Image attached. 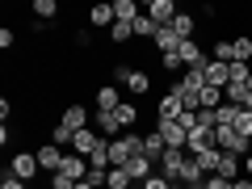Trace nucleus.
Masks as SVG:
<instances>
[{
  "mask_svg": "<svg viewBox=\"0 0 252 189\" xmlns=\"http://www.w3.org/2000/svg\"><path fill=\"white\" fill-rule=\"evenodd\" d=\"M160 63H164V67H168V72H177V67H185V63H181V55H177V51L160 55Z\"/></svg>",
  "mask_w": 252,
  "mask_h": 189,
  "instance_id": "37",
  "label": "nucleus"
},
{
  "mask_svg": "<svg viewBox=\"0 0 252 189\" xmlns=\"http://www.w3.org/2000/svg\"><path fill=\"white\" fill-rule=\"evenodd\" d=\"M177 4H172V0H152V4H147V17L156 21V26H172V17H177Z\"/></svg>",
  "mask_w": 252,
  "mask_h": 189,
  "instance_id": "6",
  "label": "nucleus"
},
{
  "mask_svg": "<svg viewBox=\"0 0 252 189\" xmlns=\"http://www.w3.org/2000/svg\"><path fill=\"white\" fill-rule=\"evenodd\" d=\"M63 126L72 130V135H80V130H89V114H84L80 105H72V109H63Z\"/></svg>",
  "mask_w": 252,
  "mask_h": 189,
  "instance_id": "17",
  "label": "nucleus"
},
{
  "mask_svg": "<svg viewBox=\"0 0 252 189\" xmlns=\"http://www.w3.org/2000/svg\"><path fill=\"white\" fill-rule=\"evenodd\" d=\"M252 59V38H235V63H248Z\"/></svg>",
  "mask_w": 252,
  "mask_h": 189,
  "instance_id": "31",
  "label": "nucleus"
},
{
  "mask_svg": "<svg viewBox=\"0 0 252 189\" xmlns=\"http://www.w3.org/2000/svg\"><path fill=\"white\" fill-rule=\"evenodd\" d=\"M177 189H181V185H177Z\"/></svg>",
  "mask_w": 252,
  "mask_h": 189,
  "instance_id": "47",
  "label": "nucleus"
},
{
  "mask_svg": "<svg viewBox=\"0 0 252 189\" xmlns=\"http://www.w3.org/2000/svg\"><path fill=\"white\" fill-rule=\"evenodd\" d=\"M143 189H177V185H172L168 177H160V172H152V177L143 181Z\"/></svg>",
  "mask_w": 252,
  "mask_h": 189,
  "instance_id": "35",
  "label": "nucleus"
},
{
  "mask_svg": "<svg viewBox=\"0 0 252 189\" xmlns=\"http://www.w3.org/2000/svg\"><path fill=\"white\" fill-rule=\"evenodd\" d=\"M185 189H206V181H198V185H185Z\"/></svg>",
  "mask_w": 252,
  "mask_h": 189,
  "instance_id": "44",
  "label": "nucleus"
},
{
  "mask_svg": "<svg viewBox=\"0 0 252 189\" xmlns=\"http://www.w3.org/2000/svg\"><path fill=\"white\" fill-rule=\"evenodd\" d=\"M164 152H168V143H164V135H160V130H152V135H143V156H147V160H164Z\"/></svg>",
  "mask_w": 252,
  "mask_h": 189,
  "instance_id": "10",
  "label": "nucleus"
},
{
  "mask_svg": "<svg viewBox=\"0 0 252 189\" xmlns=\"http://www.w3.org/2000/svg\"><path fill=\"white\" fill-rule=\"evenodd\" d=\"M181 114H185V105H181V97H177V93H168V97L160 101V114H156V118H160V122H177Z\"/></svg>",
  "mask_w": 252,
  "mask_h": 189,
  "instance_id": "14",
  "label": "nucleus"
},
{
  "mask_svg": "<svg viewBox=\"0 0 252 189\" xmlns=\"http://www.w3.org/2000/svg\"><path fill=\"white\" fill-rule=\"evenodd\" d=\"M215 147H223V152H235V156H244L248 152V139L235 130V126H219L215 130Z\"/></svg>",
  "mask_w": 252,
  "mask_h": 189,
  "instance_id": "1",
  "label": "nucleus"
},
{
  "mask_svg": "<svg viewBox=\"0 0 252 189\" xmlns=\"http://www.w3.org/2000/svg\"><path fill=\"white\" fill-rule=\"evenodd\" d=\"M101 147H105V139H101L97 130H80V135L72 139V152H76V156H84V160H89L93 152H101Z\"/></svg>",
  "mask_w": 252,
  "mask_h": 189,
  "instance_id": "3",
  "label": "nucleus"
},
{
  "mask_svg": "<svg viewBox=\"0 0 252 189\" xmlns=\"http://www.w3.org/2000/svg\"><path fill=\"white\" fill-rule=\"evenodd\" d=\"M244 168H248V177H252V152H248V156H244Z\"/></svg>",
  "mask_w": 252,
  "mask_h": 189,
  "instance_id": "43",
  "label": "nucleus"
},
{
  "mask_svg": "<svg viewBox=\"0 0 252 189\" xmlns=\"http://www.w3.org/2000/svg\"><path fill=\"white\" fill-rule=\"evenodd\" d=\"M59 172H67L72 181H84V177H89V160H84V156H76V152H67V156H63V168H59Z\"/></svg>",
  "mask_w": 252,
  "mask_h": 189,
  "instance_id": "8",
  "label": "nucleus"
},
{
  "mask_svg": "<svg viewBox=\"0 0 252 189\" xmlns=\"http://www.w3.org/2000/svg\"><path fill=\"white\" fill-rule=\"evenodd\" d=\"M248 89H252V84H248Z\"/></svg>",
  "mask_w": 252,
  "mask_h": 189,
  "instance_id": "46",
  "label": "nucleus"
},
{
  "mask_svg": "<svg viewBox=\"0 0 252 189\" xmlns=\"http://www.w3.org/2000/svg\"><path fill=\"white\" fill-rule=\"evenodd\" d=\"M177 55H181V63H185V67H202V63H206V55H202V46L193 42V38H189V42H181Z\"/></svg>",
  "mask_w": 252,
  "mask_h": 189,
  "instance_id": "11",
  "label": "nucleus"
},
{
  "mask_svg": "<svg viewBox=\"0 0 252 189\" xmlns=\"http://www.w3.org/2000/svg\"><path fill=\"white\" fill-rule=\"evenodd\" d=\"M72 139H76V135H72V130H67V126H63V122H59V126H55V130H51V143H55V147H67V143H72Z\"/></svg>",
  "mask_w": 252,
  "mask_h": 189,
  "instance_id": "30",
  "label": "nucleus"
},
{
  "mask_svg": "<svg viewBox=\"0 0 252 189\" xmlns=\"http://www.w3.org/2000/svg\"><path fill=\"white\" fill-rule=\"evenodd\" d=\"M118 105H122V97H118V84H105V89L97 93V109H105V114H114Z\"/></svg>",
  "mask_w": 252,
  "mask_h": 189,
  "instance_id": "21",
  "label": "nucleus"
},
{
  "mask_svg": "<svg viewBox=\"0 0 252 189\" xmlns=\"http://www.w3.org/2000/svg\"><path fill=\"white\" fill-rule=\"evenodd\" d=\"M223 101H227V93H223V89H215V84H206V89H202V109H210V114H215Z\"/></svg>",
  "mask_w": 252,
  "mask_h": 189,
  "instance_id": "23",
  "label": "nucleus"
},
{
  "mask_svg": "<svg viewBox=\"0 0 252 189\" xmlns=\"http://www.w3.org/2000/svg\"><path fill=\"white\" fill-rule=\"evenodd\" d=\"M172 34H177L181 42H189V38H193V17H189V13H177V17H172Z\"/></svg>",
  "mask_w": 252,
  "mask_h": 189,
  "instance_id": "22",
  "label": "nucleus"
},
{
  "mask_svg": "<svg viewBox=\"0 0 252 189\" xmlns=\"http://www.w3.org/2000/svg\"><path fill=\"white\" fill-rule=\"evenodd\" d=\"M76 189H93V185H89V181H80V185H76Z\"/></svg>",
  "mask_w": 252,
  "mask_h": 189,
  "instance_id": "45",
  "label": "nucleus"
},
{
  "mask_svg": "<svg viewBox=\"0 0 252 189\" xmlns=\"http://www.w3.org/2000/svg\"><path fill=\"white\" fill-rule=\"evenodd\" d=\"M135 181H130V172L126 168H109V177H105V189H130Z\"/></svg>",
  "mask_w": 252,
  "mask_h": 189,
  "instance_id": "24",
  "label": "nucleus"
},
{
  "mask_svg": "<svg viewBox=\"0 0 252 189\" xmlns=\"http://www.w3.org/2000/svg\"><path fill=\"white\" fill-rule=\"evenodd\" d=\"M206 189H231V181H223V177H206Z\"/></svg>",
  "mask_w": 252,
  "mask_h": 189,
  "instance_id": "39",
  "label": "nucleus"
},
{
  "mask_svg": "<svg viewBox=\"0 0 252 189\" xmlns=\"http://www.w3.org/2000/svg\"><path fill=\"white\" fill-rule=\"evenodd\" d=\"M130 76H135V72H130V67H114V80L122 84V89H126V84H130Z\"/></svg>",
  "mask_w": 252,
  "mask_h": 189,
  "instance_id": "38",
  "label": "nucleus"
},
{
  "mask_svg": "<svg viewBox=\"0 0 252 189\" xmlns=\"http://www.w3.org/2000/svg\"><path fill=\"white\" fill-rule=\"evenodd\" d=\"M152 42L160 46V55H168V51H177V46H181V38L172 34V26H160V30H156V38H152Z\"/></svg>",
  "mask_w": 252,
  "mask_h": 189,
  "instance_id": "20",
  "label": "nucleus"
},
{
  "mask_svg": "<svg viewBox=\"0 0 252 189\" xmlns=\"http://www.w3.org/2000/svg\"><path fill=\"white\" fill-rule=\"evenodd\" d=\"M156 130H160V135H164V143H168L172 152H185V147H189V130H185V126H181V122H160V126H156Z\"/></svg>",
  "mask_w": 252,
  "mask_h": 189,
  "instance_id": "2",
  "label": "nucleus"
},
{
  "mask_svg": "<svg viewBox=\"0 0 252 189\" xmlns=\"http://www.w3.org/2000/svg\"><path fill=\"white\" fill-rule=\"evenodd\" d=\"M219 156H223L219 147H206V152H198V156H193V164L202 168V177H215V172H219Z\"/></svg>",
  "mask_w": 252,
  "mask_h": 189,
  "instance_id": "16",
  "label": "nucleus"
},
{
  "mask_svg": "<svg viewBox=\"0 0 252 189\" xmlns=\"http://www.w3.org/2000/svg\"><path fill=\"white\" fill-rule=\"evenodd\" d=\"M206 84H215V89H227V84H231V63L210 59V63H206Z\"/></svg>",
  "mask_w": 252,
  "mask_h": 189,
  "instance_id": "7",
  "label": "nucleus"
},
{
  "mask_svg": "<svg viewBox=\"0 0 252 189\" xmlns=\"http://www.w3.org/2000/svg\"><path fill=\"white\" fill-rule=\"evenodd\" d=\"M126 172H130V181H147V177H152V160H147L143 152H139V156H130Z\"/></svg>",
  "mask_w": 252,
  "mask_h": 189,
  "instance_id": "19",
  "label": "nucleus"
},
{
  "mask_svg": "<svg viewBox=\"0 0 252 189\" xmlns=\"http://www.w3.org/2000/svg\"><path fill=\"white\" fill-rule=\"evenodd\" d=\"M206 147H215V130H206V126H198V130H189V147H185L189 156L206 152Z\"/></svg>",
  "mask_w": 252,
  "mask_h": 189,
  "instance_id": "9",
  "label": "nucleus"
},
{
  "mask_svg": "<svg viewBox=\"0 0 252 189\" xmlns=\"http://www.w3.org/2000/svg\"><path fill=\"white\" fill-rule=\"evenodd\" d=\"M114 114H118V122H122V130H130V126H135V122H139V109H135V105H130V101H122V105H118V109H114Z\"/></svg>",
  "mask_w": 252,
  "mask_h": 189,
  "instance_id": "25",
  "label": "nucleus"
},
{
  "mask_svg": "<svg viewBox=\"0 0 252 189\" xmlns=\"http://www.w3.org/2000/svg\"><path fill=\"white\" fill-rule=\"evenodd\" d=\"M240 109H252V89L244 93V105H240Z\"/></svg>",
  "mask_w": 252,
  "mask_h": 189,
  "instance_id": "42",
  "label": "nucleus"
},
{
  "mask_svg": "<svg viewBox=\"0 0 252 189\" xmlns=\"http://www.w3.org/2000/svg\"><path fill=\"white\" fill-rule=\"evenodd\" d=\"M34 13H38L42 21H51L55 13H59V4H55V0H38V4H34Z\"/></svg>",
  "mask_w": 252,
  "mask_h": 189,
  "instance_id": "34",
  "label": "nucleus"
},
{
  "mask_svg": "<svg viewBox=\"0 0 252 189\" xmlns=\"http://www.w3.org/2000/svg\"><path fill=\"white\" fill-rule=\"evenodd\" d=\"M185 160H189L185 152H172V147H168V152H164V160H160V177H168L172 185H177V181H181V168H185Z\"/></svg>",
  "mask_w": 252,
  "mask_h": 189,
  "instance_id": "4",
  "label": "nucleus"
},
{
  "mask_svg": "<svg viewBox=\"0 0 252 189\" xmlns=\"http://www.w3.org/2000/svg\"><path fill=\"white\" fill-rule=\"evenodd\" d=\"M139 17H143V13H139L135 0H114V21H130V26H135Z\"/></svg>",
  "mask_w": 252,
  "mask_h": 189,
  "instance_id": "18",
  "label": "nucleus"
},
{
  "mask_svg": "<svg viewBox=\"0 0 252 189\" xmlns=\"http://www.w3.org/2000/svg\"><path fill=\"white\" fill-rule=\"evenodd\" d=\"M0 189H26V181H17V177H13V172H9V177H4V185H0Z\"/></svg>",
  "mask_w": 252,
  "mask_h": 189,
  "instance_id": "40",
  "label": "nucleus"
},
{
  "mask_svg": "<svg viewBox=\"0 0 252 189\" xmlns=\"http://www.w3.org/2000/svg\"><path fill=\"white\" fill-rule=\"evenodd\" d=\"M97 135H101V139H118V135H122L118 114H105V109H101V114H97Z\"/></svg>",
  "mask_w": 252,
  "mask_h": 189,
  "instance_id": "12",
  "label": "nucleus"
},
{
  "mask_svg": "<svg viewBox=\"0 0 252 189\" xmlns=\"http://www.w3.org/2000/svg\"><path fill=\"white\" fill-rule=\"evenodd\" d=\"M235 130H240L244 139H252V109H240V118H235Z\"/></svg>",
  "mask_w": 252,
  "mask_h": 189,
  "instance_id": "32",
  "label": "nucleus"
},
{
  "mask_svg": "<svg viewBox=\"0 0 252 189\" xmlns=\"http://www.w3.org/2000/svg\"><path fill=\"white\" fill-rule=\"evenodd\" d=\"M215 177L240 181V156H235V152H223V156H219V172H215Z\"/></svg>",
  "mask_w": 252,
  "mask_h": 189,
  "instance_id": "13",
  "label": "nucleus"
},
{
  "mask_svg": "<svg viewBox=\"0 0 252 189\" xmlns=\"http://www.w3.org/2000/svg\"><path fill=\"white\" fill-rule=\"evenodd\" d=\"M181 181H185V185H198V181H206V177H202V168L193 164V156H189L185 168H181Z\"/></svg>",
  "mask_w": 252,
  "mask_h": 189,
  "instance_id": "28",
  "label": "nucleus"
},
{
  "mask_svg": "<svg viewBox=\"0 0 252 189\" xmlns=\"http://www.w3.org/2000/svg\"><path fill=\"white\" fill-rule=\"evenodd\" d=\"M76 185H80V181H72L67 172H55L51 177V189H76Z\"/></svg>",
  "mask_w": 252,
  "mask_h": 189,
  "instance_id": "36",
  "label": "nucleus"
},
{
  "mask_svg": "<svg viewBox=\"0 0 252 189\" xmlns=\"http://www.w3.org/2000/svg\"><path fill=\"white\" fill-rule=\"evenodd\" d=\"M93 26H114V4H97V9L89 13Z\"/></svg>",
  "mask_w": 252,
  "mask_h": 189,
  "instance_id": "27",
  "label": "nucleus"
},
{
  "mask_svg": "<svg viewBox=\"0 0 252 189\" xmlns=\"http://www.w3.org/2000/svg\"><path fill=\"white\" fill-rule=\"evenodd\" d=\"M126 89L135 93V97H139V93H147V89H152V80H147V72H135V76H130V84H126Z\"/></svg>",
  "mask_w": 252,
  "mask_h": 189,
  "instance_id": "33",
  "label": "nucleus"
},
{
  "mask_svg": "<svg viewBox=\"0 0 252 189\" xmlns=\"http://www.w3.org/2000/svg\"><path fill=\"white\" fill-rule=\"evenodd\" d=\"M231 189H252V181H244V177H240V181H231Z\"/></svg>",
  "mask_w": 252,
  "mask_h": 189,
  "instance_id": "41",
  "label": "nucleus"
},
{
  "mask_svg": "<svg viewBox=\"0 0 252 189\" xmlns=\"http://www.w3.org/2000/svg\"><path fill=\"white\" fill-rule=\"evenodd\" d=\"M38 168H42V164H38V156H30V152L13 156V177H17V181H34Z\"/></svg>",
  "mask_w": 252,
  "mask_h": 189,
  "instance_id": "5",
  "label": "nucleus"
},
{
  "mask_svg": "<svg viewBox=\"0 0 252 189\" xmlns=\"http://www.w3.org/2000/svg\"><path fill=\"white\" fill-rule=\"evenodd\" d=\"M156 30H160V26H156V21L147 17V13H143L139 21H135V38H156Z\"/></svg>",
  "mask_w": 252,
  "mask_h": 189,
  "instance_id": "29",
  "label": "nucleus"
},
{
  "mask_svg": "<svg viewBox=\"0 0 252 189\" xmlns=\"http://www.w3.org/2000/svg\"><path fill=\"white\" fill-rule=\"evenodd\" d=\"M38 164H42V168H46V172L55 177V172L63 168V152H59L55 143H51V147H38Z\"/></svg>",
  "mask_w": 252,
  "mask_h": 189,
  "instance_id": "15",
  "label": "nucleus"
},
{
  "mask_svg": "<svg viewBox=\"0 0 252 189\" xmlns=\"http://www.w3.org/2000/svg\"><path fill=\"white\" fill-rule=\"evenodd\" d=\"M109 38H114V42H130V38H135V26H130V21H114V26H109Z\"/></svg>",
  "mask_w": 252,
  "mask_h": 189,
  "instance_id": "26",
  "label": "nucleus"
}]
</instances>
